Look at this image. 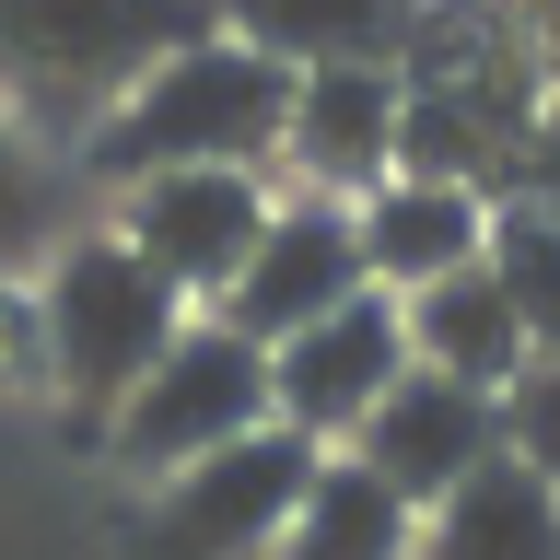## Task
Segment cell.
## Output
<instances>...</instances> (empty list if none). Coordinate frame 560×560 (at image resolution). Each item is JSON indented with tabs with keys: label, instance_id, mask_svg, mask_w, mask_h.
Returning <instances> with one entry per match:
<instances>
[{
	"label": "cell",
	"instance_id": "obj_1",
	"mask_svg": "<svg viewBox=\"0 0 560 560\" xmlns=\"http://www.w3.org/2000/svg\"><path fill=\"white\" fill-rule=\"evenodd\" d=\"M537 105H549V82H537V47H525L514 0H432V24H420L409 70H397V175L479 187L502 210Z\"/></svg>",
	"mask_w": 560,
	"mask_h": 560
},
{
	"label": "cell",
	"instance_id": "obj_2",
	"mask_svg": "<svg viewBox=\"0 0 560 560\" xmlns=\"http://www.w3.org/2000/svg\"><path fill=\"white\" fill-rule=\"evenodd\" d=\"M199 35H222L210 0H0V117L35 152H82Z\"/></svg>",
	"mask_w": 560,
	"mask_h": 560
},
{
	"label": "cell",
	"instance_id": "obj_3",
	"mask_svg": "<svg viewBox=\"0 0 560 560\" xmlns=\"http://www.w3.org/2000/svg\"><path fill=\"white\" fill-rule=\"evenodd\" d=\"M292 140V70L234 47V35H199V47H175L152 82H140L94 140H82V175L105 187H140V175H257Z\"/></svg>",
	"mask_w": 560,
	"mask_h": 560
},
{
	"label": "cell",
	"instance_id": "obj_4",
	"mask_svg": "<svg viewBox=\"0 0 560 560\" xmlns=\"http://www.w3.org/2000/svg\"><path fill=\"white\" fill-rule=\"evenodd\" d=\"M35 327H47V385L117 420L129 385L187 339V292H164L117 234H82V245H59V269L35 292Z\"/></svg>",
	"mask_w": 560,
	"mask_h": 560
},
{
	"label": "cell",
	"instance_id": "obj_5",
	"mask_svg": "<svg viewBox=\"0 0 560 560\" xmlns=\"http://www.w3.org/2000/svg\"><path fill=\"white\" fill-rule=\"evenodd\" d=\"M129 467L175 479V467H199V455L245 444V432H269V350L234 339L222 315H187V339L129 385V409L105 420Z\"/></svg>",
	"mask_w": 560,
	"mask_h": 560
},
{
	"label": "cell",
	"instance_id": "obj_6",
	"mask_svg": "<svg viewBox=\"0 0 560 560\" xmlns=\"http://www.w3.org/2000/svg\"><path fill=\"white\" fill-rule=\"evenodd\" d=\"M315 467L327 455L304 432H280V420L245 432V444H222V455H199V467H175L152 525H140V560H257L269 537H292Z\"/></svg>",
	"mask_w": 560,
	"mask_h": 560
},
{
	"label": "cell",
	"instance_id": "obj_7",
	"mask_svg": "<svg viewBox=\"0 0 560 560\" xmlns=\"http://www.w3.org/2000/svg\"><path fill=\"white\" fill-rule=\"evenodd\" d=\"M397 374H409V304H397V292H350L339 315H315L304 339L269 350V420L327 455V444H350V432L385 409Z\"/></svg>",
	"mask_w": 560,
	"mask_h": 560
},
{
	"label": "cell",
	"instance_id": "obj_8",
	"mask_svg": "<svg viewBox=\"0 0 560 560\" xmlns=\"http://www.w3.org/2000/svg\"><path fill=\"white\" fill-rule=\"evenodd\" d=\"M269 187L257 175H140L129 199H117V245H129L140 269L164 280V292H187V304H222L245 280V257H257V234H269Z\"/></svg>",
	"mask_w": 560,
	"mask_h": 560
},
{
	"label": "cell",
	"instance_id": "obj_9",
	"mask_svg": "<svg viewBox=\"0 0 560 560\" xmlns=\"http://www.w3.org/2000/svg\"><path fill=\"white\" fill-rule=\"evenodd\" d=\"M350 292H374V280H362V210L350 199H280L257 257H245V280L210 315H222L234 339L280 350V339H304L315 315H339Z\"/></svg>",
	"mask_w": 560,
	"mask_h": 560
},
{
	"label": "cell",
	"instance_id": "obj_10",
	"mask_svg": "<svg viewBox=\"0 0 560 560\" xmlns=\"http://www.w3.org/2000/svg\"><path fill=\"white\" fill-rule=\"evenodd\" d=\"M350 455H362L409 514H420V502H455V490L502 455V397H479V385L420 374V362H409V374L385 385V409L350 432Z\"/></svg>",
	"mask_w": 560,
	"mask_h": 560
},
{
	"label": "cell",
	"instance_id": "obj_11",
	"mask_svg": "<svg viewBox=\"0 0 560 560\" xmlns=\"http://www.w3.org/2000/svg\"><path fill=\"white\" fill-rule=\"evenodd\" d=\"M210 24L280 70H409L432 0H210Z\"/></svg>",
	"mask_w": 560,
	"mask_h": 560
},
{
	"label": "cell",
	"instance_id": "obj_12",
	"mask_svg": "<svg viewBox=\"0 0 560 560\" xmlns=\"http://www.w3.org/2000/svg\"><path fill=\"white\" fill-rule=\"evenodd\" d=\"M292 164L315 175V199H374L397 175V70H292Z\"/></svg>",
	"mask_w": 560,
	"mask_h": 560
},
{
	"label": "cell",
	"instance_id": "obj_13",
	"mask_svg": "<svg viewBox=\"0 0 560 560\" xmlns=\"http://www.w3.org/2000/svg\"><path fill=\"white\" fill-rule=\"evenodd\" d=\"M490 257V199L479 187H432V175H385L362 199V280L374 292H432V280Z\"/></svg>",
	"mask_w": 560,
	"mask_h": 560
},
{
	"label": "cell",
	"instance_id": "obj_14",
	"mask_svg": "<svg viewBox=\"0 0 560 560\" xmlns=\"http://www.w3.org/2000/svg\"><path fill=\"white\" fill-rule=\"evenodd\" d=\"M409 362H420V374L479 385V397H514V385L537 374L525 315H514V292L490 280V257L455 269V280H432V292H409Z\"/></svg>",
	"mask_w": 560,
	"mask_h": 560
},
{
	"label": "cell",
	"instance_id": "obj_15",
	"mask_svg": "<svg viewBox=\"0 0 560 560\" xmlns=\"http://www.w3.org/2000/svg\"><path fill=\"white\" fill-rule=\"evenodd\" d=\"M409 560H560V490L514 455H490L455 502H432Z\"/></svg>",
	"mask_w": 560,
	"mask_h": 560
},
{
	"label": "cell",
	"instance_id": "obj_16",
	"mask_svg": "<svg viewBox=\"0 0 560 560\" xmlns=\"http://www.w3.org/2000/svg\"><path fill=\"white\" fill-rule=\"evenodd\" d=\"M409 549H420L409 502L362 455H327L315 490H304V514H292V537H280V560H409Z\"/></svg>",
	"mask_w": 560,
	"mask_h": 560
},
{
	"label": "cell",
	"instance_id": "obj_17",
	"mask_svg": "<svg viewBox=\"0 0 560 560\" xmlns=\"http://www.w3.org/2000/svg\"><path fill=\"white\" fill-rule=\"evenodd\" d=\"M490 280L514 292V315H525V350L537 362H560V222L549 210H490Z\"/></svg>",
	"mask_w": 560,
	"mask_h": 560
},
{
	"label": "cell",
	"instance_id": "obj_18",
	"mask_svg": "<svg viewBox=\"0 0 560 560\" xmlns=\"http://www.w3.org/2000/svg\"><path fill=\"white\" fill-rule=\"evenodd\" d=\"M47 199H59V187H47V164H35V140L0 117V269L47 245Z\"/></svg>",
	"mask_w": 560,
	"mask_h": 560
},
{
	"label": "cell",
	"instance_id": "obj_19",
	"mask_svg": "<svg viewBox=\"0 0 560 560\" xmlns=\"http://www.w3.org/2000/svg\"><path fill=\"white\" fill-rule=\"evenodd\" d=\"M502 455H514V467H537V479L560 490V362H537V374L502 397Z\"/></svg>",
	"mask_w": 560,
	"mask_h": 560
},
{
	"label": "cell",
	"instance_id": "obj_20",
	"mask_svg": "<svg viewBox=\"0 0 560 560\" xmlns=\"http://www.w3.org/2000/svg\"><path fill=\"white\" fill-rule=\"evenodd\" d=\"M514 210H549L560 222V105H537V129H525V152H514V187H502Z\"/></svg>",
	"mask_w": 560,
	"mask_h": 560
},
{
	"label": "cell",
	"instance_id": "obj_21",
	"mask_svg": "<svg viewBox=\"0 0 560 560\" xmlns=\"http://www.w3.org/2000/svg\"><path fill=\"white\" fill-rule=\"evenodd\" d=\"M514 24H525V47H537V82H549V105H560V0H514Z\"/></svg>",
	"mask_w": 560,
	"mask_h": 560
}]
</instances>
